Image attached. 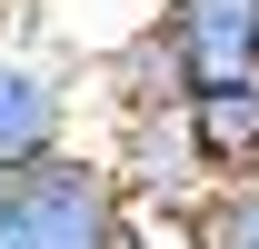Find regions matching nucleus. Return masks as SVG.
Here are the masks:
<instances>
[{
    "label": "nucleus",
    "instance_id": "nucleus-6",
    "mask_svg": "<svg viewBox=\"0 0 259 249\" xmlns=\"http://www.w3.org/2000/svg\"><path fill=\"white\" fill-rule=\"evenodd\" d=\"M0 189H10V170H0Z\"/></svg>",
    "mask_w": 259,
    "mask_h": 249
},
{
    "label": "nucleus",
    "instance_id": "nucleus-4",
    "mask_svg": "<svg viewBox=\"0 0 259 249\" xmlns=\"http://www.w3.org/2000/svg\"><path fill=\"white\" fill-rule=\"evenodd\" d=\"M190 150L209 170V189L259 180V80H229V90H190Z\"/></svg>",
    "mask_w": 259,
    "mask_h": 249
},
{
    "label": "nucleus",
    "instance_id": "nucleus-5",
    "mask_svg": "<svg viewBox=\"0 0 259 249\" xmlns=\"http://www.w3.org/2000/svg\"><path fill=\"white\" fill-rule=\"evenodd\" d=\"M190 249H259V180H229L190 210Z\"/></svg>",
    "mask_w": 259,
    "mask_h": 249
},
{
    "label": "nucleus",
    "instance_id": "nucleus-3",
    "mask_svg": "<svg viewBox=\"0 0 259 249\" xmlns=\"http://www.w3.org/2000/svg\"><path fill=\"white\" fill-rule=\"evenodd\" d=\"M50 150H70V90H60L50 60L0 40V170H30Z\"/></svg>",
    "mask_w": 259,
    "mask_h": 249
},
{
    "label": "nucleus",
    "instance_id": "nucleus-2",
    "mask_svg": "<svg viewBox=\"0 0 259 249\" xmlns=\"http://www.w3.org/2000/svg\"><path fill=\"white\" fill-rule=\"evenodd\" d=\"M120 199H160V210H199L209 170L190 150V110H120V150H110Z\"/></svg>",
    "mask_w": 259,
    "mask_h": 249
},
{
    "label": "nucleus",
    "instance_id": "nucleus-1",
    "mask_svg": "<svg viewBox=\"0 0 259 249\" xmlns=\"http://www.w3.org/2000/svg\"><path fill=\"white\" fill-rule=\"evenodd\" d=\"M0 249H120V180L110 159L50 150L0 189Z\"/></svg>",
    "mask_w": 259,
    "mask_h": 249
}]
</instances>
